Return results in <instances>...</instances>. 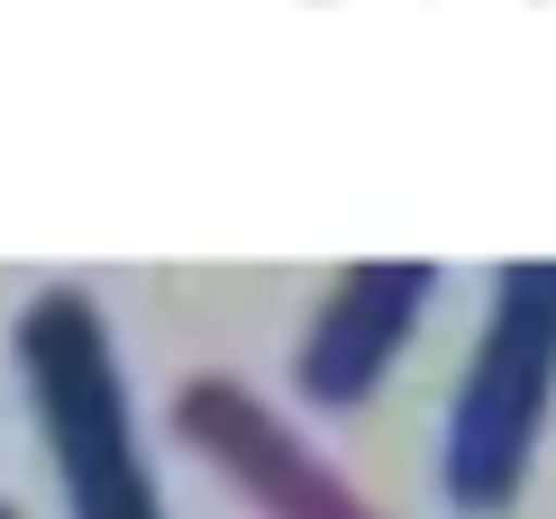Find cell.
<instances>
[{
    "instance_id": "cell-2",
    "label": "cell",
    "mask_w": 556,
    "mask_h": 519,
    "mask_svg": "<svg viewBox=\"0 0 556 519\" xmlns=\"http://www.w3.org/2000/svg\"><path fill=\"white\" fill-rule=\"evenodd\" d=\"M18 356H28V392L46 410V446H55L74 519H165L155 474L137 456V429H128V392H119V365H110L101 311L83 292H46L18 328Z\"/></svg>"
},
{
    "instance_id": "cell-5",
    "label": "cell",
    "mask_w": 556,
    "mask_h": 519,
    "mask_svg": "<svg viewBox=\"0 0 556 519\" xmlns=\"http://www.w3.org/2000/svg\"><path fill=\"white\" fill-rule=\"evenodd\" d=\"M0 519H10V510H0Z\"/></svg>"
},
{
    "instance_id": "cell-4",
    "label": "cell",
    "mask_w": 556,
    "mask_h": 519,
    "mask_svg": "<svg viewBox=\"0 0 556 519\" xmlns=\"http://www.w3.org/2000/svg\"><path fill=\"white\" fill-rule=\"evenodd\" d=\"M438 292V274L420 265V255H392V265H346L338 292L311 311V338H301V392L329 401V410H346V401H365L383 383L392 365H402L410 328H420Z\"/></svg>"
},
{
    "instance_id": "cell-1",
    "label": "cell",
    "mask_w": 556,
    "mask_h": 519,
    "mask_svg": "<svg viewBox=\"0 0 556 519\" xmlns=\"http://www.w3.org/2000/svg\"><path fill=\"white\" fill-rule=\"evenodd\" d=\"M547 401H556V255L502 265L493 311L475 328V356L456 374L447 446H438V474H447L456 510H475V519L511 510V492L529 483V456H539Z\"/></svg>"
},
{
    "instance_id": "cell-3",
    "label": "cell",
    "mask_w": 556,
    "mask_h": 519,
    "mask_svg": "<svg viewBox=\"0 0 556 519\" xmlns=\"http://www.w3.org/2000/svg\"><path fill=\"white\" fill-rule=\"evenodd\" d=\"M182 438H192L201 456H211V465H219V474L238 483L265 519H375L356 492L329 474V465L311 456V446L283 429V419L265 410L256 392L219 383V374L182 392Z\"/></svg>"
}]
</instances>
